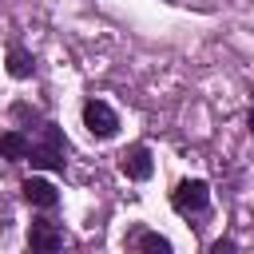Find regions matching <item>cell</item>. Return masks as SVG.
Segmentation results:
<instances>
[{
    "mask_svg": "<svg viewBox=\"0 0 254 254\" xmlns=\"http://www.w3.org/2000/svg\"><path fill=\"white\" fill-rule=\"evenodd\" d=\"M28 163L44 167V171H64V135L56 123H40V139H32L28 147Z\"/></svg>",
    "mask_w": 254,
    "mask_h": 254,
    "instance_id": "6da1fadb",
    "label": "cell"
},
{
    "mask_svg": "<svg viewBox=\"0 0 254 254\" xmlns=\"http://www.w3.org/2000/svg\"><path fill=\"white\" fill-rule=\"evenodd\" d=\"M206 202H210V187L202 179H183L171 194V206L179 214H198V210H206Z\"/></svg>",
    "mask_w": 254,
    "mask_h": 254,
    "instance_id": "7a4b0ae2",
    "label": "cell"
},
{
    "mask_svg": "<svg viewBox=\"0 0 254 254\" xmlns=\"http://www.w3.org/2000/svg\"><path fill=\"white\" fill-rule=\"evenodd\" d=\"M83 127L95 135V139H111L119 131V115L103 103V99H87L83 103Z\"/></svg>",
    "mask_w": 254,
    "mask_h": 254,
    "instance_id": "3957f363",
    "label": "cell"
},
{
    "mask_svg": "<svg viewBox=\"0 0 254 254\" xmlns=\"http://www.w3.org/2000/svg\"><path fill=\"white\" fill-rule=\"evenodd\" d=\"M119 171H123L127 179H151V171H155V163H151V147H143V143L127 147V151L119 155Z\"/></svg>",
    "mask_w": 254,
    "mask_h": 254,
    "instance_id": "277c9868",
    "label": "cell"
},
{
    "mask_svg": "<svg viewBox=\"0 0 254 254\" xmlns=\"http://www.w3.org/2000/svg\"><path fill=\"white\" fill-rule=\"evenodd\" d=\"M24 198L32 202V206H40V210H52L56 202H60V190L48 183V179H24Z\"/></svg>",
    "mask_w": 254,
    "mask_h": 254,
    "instance_id": "5b68a950",
    "label": "cell"
},
{
    "mask_svg": "<svg viewBox=\"0 0 254 254\" xmlns=\"http://www.w3.org/2000/svg\"><path fill=\"white\" fill-rule=\"evenodd\" d=\"M28 246H32V250H60V246H64V234H60V226H52V222H32V226H28Z\"/></svg>",
    "mask_w": 254,
    "mask_h": 254,
    "instance_id": "8992f818",
    "label": "cell"
},
{
    "mask_svg": "<svg viewBox=\"0 0 254 254\" xmlns=\"http://www.w3.org/2000/svg\"><path fill=\"white\" fill-rule=\"evenodd\" d=\"M28 147H32V139H28L24 131H4V135H0V155H4L8 163L28 159Z\"/></svg>",
    "mask_w": 254,
    "mask_h": 254,
    "instance_id": "52a82bcc",
    "label": "cell"
},
{
    "mask_svg": "<svg viewBox=\"0 0 254 254\" xmlns=\"http://www.w3.org/2000/svg\"><path fill=\"white\" fill-rule=\"evenodd\" d=\"M32 71H36V60L24 48H8V75L12 79H28Z\"/></svg>",
    "mask_w": 254,
    "mask_h": 254,
    "instance_id": "ba28073f",
    "label": "cell"
},
{
    "mask_svg": "<svg viewBox=\"0 0 254 254\" xmlns=\"http://www.w3.org/2000/svg\"><path fill=\"white\" fill-rule=\"evenodd\" d=\"M135 250H151V254H171V242H167L163 234H155V230H143V234H135Z\"/></svg>",
    "mask_w": 254,
    "mask_h": 254,
    "instance_id": "9c48e42d",
    "label": "cell"
},
{
    "mask_svg": "<svg viewBox=\"0 0 254 254\" xmlns=\"http://www.w3.org/2000/svg\"><path fill=\"white\" fill-rule=\"evenodd\" d=\"M12 115H16V119H32V123L40 119V111H36V107H28V103H16V107H12Z\"/></svg>",
    "mask_w": 254,
    "mask_h": 254,
    "instance_id": "30bf717a",
    "label": "cell"
},
{
    "mask_svg": "<svg viewBox=\"0 0 254 254\" xmlns=\"http://www.w3.org/2000/svg\"><path fill=\"white\" fill-rule=\"evenodd\" d=\"M210 250H214V254H222V250H234V242H230V238H218Z\"/></svg>",
    "mask_w": 254,
    "mask_h": 254,
    "instance_id": "8fae6325",
    "label": "cell"
},
{
    "mask_svg": "<svg viewBox=\"0 0 254 254\" xmlns=\"http://www.w3.org/2000/svg\"><path fill=\"white\" fill-rule=\"evenodd\" d=\"M246 123H250V135H254V107H250V115H246Z\"/></svg>",
    "mask_w": 254,
    "mask_h": 254,
    "instance_id": "7c38bea8",
    "label": "cell"
}]
</instances>
